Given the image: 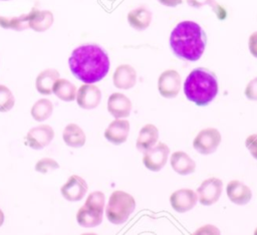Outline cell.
<instances>
[{
	"label": "cell",
	"mask_w": 257,
	"mask_h": 235,
	"mask_svg": "<svg viewBox=\"0 0 257 235\" xmlns=\"http://www.w3.org/2000/svg\"><path fill=\"white\" fill-rule=\"evenodd\" d=\"M72 74L84 83L100 81L109 70L106 51L97 44H83L76 47L68 59Z\"/></svg>",
	"instance_id": "obj_1"
},
{
	"label": "cell",
	"mask_w": 257,
	"mask_h": 235,
	"mask_svg": "<svg viewBox=\"0 0 257 235\" xmlns=\"http://www.w3.org/2000/svg\"><path fill=\"white\" fill-rule=\"evenodd\" d=\"M206 45V33L194 21H182L171 32L170 46L174 54L179 58L197 61L203 55Z\"/></svg>",
	"instance_id": "obj_2"
},
{
	"label": "cell",
	"mask_w": 257,
	"mask_h": 235,
	"mask_svg": "<svg viewBox=\"0 0 257 235\" xmlns=\"http://www.w3.org/2000/svg\"><path fill=\"white\" fill-rule=\"evenodd\" d=\"M184 92L196 105H208L218 93L216 74L203 67L193 69L184 82Z\"/></svg>",
	"instance_id": "obj_3"
},
{
	"label": "cell",
	"mask_w": 257,
	"mask_h": 235,
	"mask_svg": "<svg viewBox=\"0 0 257 235\" xmlns=\"http://www.w3.org/2000/svg\"><path fill=\"white\" fill-rule=\"evenodd\" d=\"M135 208L136 201L132 195L123 191H114L109 197L105 214L110 223L119 225L128 219Z\"/></svg>",
	"instance_id": "obj_4"
},
{
	"label": "cell",
	"mask_w": 257,
	"mask_h": 235,
	"mask_svg": "<svg viewBox=\"0 0 257 235\" xmlns=\"http://www.w3.org/2000/svg\"><path fill=\"white\" fill-rule=\"evenodd\" d=\"M221 134L217 129L207 128L202 130L194 139V149L202 155H210L216 152L221 143Z\"/></svg>",
	"instance_id": "obj_5"
},
{
	"label": "cell",
	"mask_w": 257,
	"mask_h": 235,
	"mask_svg": "<svg viewBox=\"0 0 257 235\" xmlns=\"http://www.w3.org/2000/svg\"><path fill=\"white\" fill-rule=\"evenodd\" d=\"M223 182L218 178H209L202 182L197 189L199 201L202 205L210 206L215 204L221 197Z\"/></svg>",
	"instance_id": "obj_6"
},
{
	"label": "cell",
	"mask_w": 257,
	"mask_h": 235,
	"mask_svg": "<svg viewBox=\"0 0 257 235\" xmlns=\"http://www.w3.org/2000/svg\"><path fill=\"white\" fill-rule=\"evenodd\" d=\"M169 154V147L164 143H159L156 147L145 152L143 163L147 169L153 172H158L167 164Z\"/></svg>",
	"instance_id": "obj_7"
},
{
	"label": "cell",
	"mask_w": 257,
	"mask_h": 235,
	"mask_svg": "<svg viewBox=\"0 0 257 235\" xmlns=\"http://www.w3.org/2000/svg\"><path fill=\"white\" fill-rule=\"evenodd\" d=\"M181 88V76L178 71L168 69L164 71L158 80V89L162 96L167 98L176 97Z\"/></svg>",
	"instance_id": "obj_8"
},
{
	"label": "cell",
	"mask_w": 257,
	"mask_h": 235,
	"mask_svg": "<svg viewBox=\"0 0 257 235\" xmlns=\"http://www.w3.org/2000/svg\"><path fill=\"white\" fill-rule=\"evenodd\" d=\"M54 132L48 125H40L28 131L25 142L26 145L34 150H40L48 146L53 140Z\"/></svg>",
	"instance_id": "obj_9"
},
{
	"label": "cell",
	"mask_w": 257,
	"mask_h": 235,
	"mask_svg": "<svg viewBox=\"0 0 257 235\" xmlns=\"http://www.w3.org/2000/svg\"><path fill=\"white\" fill-rule=\"evenodd\" d=\"M87 189L88 186L84 179H82L80 176L72 175L61 187L60 192L63 198L67 201L77 202L83 199L87 192Z\"/></svg>",
	"instance_id": "obj_10"
},
{
	"label": "cell",
	"mask_w": 257,
	"mask_h": 235,
	"mask_svg": "<svg viewBox=\"0 0 257 235\" xmlns=\"http://www.w3.org/2000/svg\"><path fill=\"white\" fill-rule=\"evenodd\" d=\"M101 100V91L92 83L82 84L76 93L77 104L84 109L95 108Z\"/></svg>",
	"instance_id": "obj_11"
},
{
	"label": "cell",
	"mask_w": 257,
	"mask_h": 235,
	"mask_svg": "<svg viewBox=\"0 0 257 235\" xmlns=\"http://www.w3.org/2000/svg\"><path fill=\"white\" fill-rule=\"evenodd\" d=\"M197 194L191 189H180L170 197L173 209L179 213H185L193 209L197 203Z\"/></svg>",
	"instance_id": "obj_12"
},
{
	"label": "cell",
	"mask_w": 257,
	"mask_h": 235,
	"mask_svg": "<svg viewBox=\"0 0 257 235\" xmlns=\"http://www.w3.org/2000/svg\"><path fill=\"white\" fill-rule=\"evenodd\" d=\"M133 104L131 99L120 92H113L107 99V110L115 119L130 115Z\"/></svg>",
	"instance_id": "obj_13"
},
{
	"label": "cell",
	"mask_w": 257,
	"mask_h": 235,
	"mask_svg": "<svg viewBox=\"0 0 257 235\" xmlns=\"http://www.w3.org/2000/svg\"><path fill=\"white\" fill-rule=\"evenodd\" d=\"M130 123L126 120H115L111 122L104 131V138L113 145H120L127 139Z\"/></svg>",
	"instance_id": "obj_14"
},
{
	"label": "cell",
	"mask_w": 257,
	"mask_h": 235,
	"mask_svg": "<svg viewBox=\"0 0 257 235\" xmlns=\"http://www.w3.org/2000/svg\"><path fill=\"white\" fill-rule=\"evenodd\" d=\"M113 84L120 89H130L137 82V71L130 64H121L116 67L112 76Z\"/></svg>",
	"instance_id": "obj_15"
},
{
	"label": "cell",
	"mask_w": 257,
	"mask_h": 235,
	"mask_svg": "<svg viewBox=\"0 0 257 235\" xmlns=\"http://www.w3.org/2000/svg\"><path fill=\"white\" fill-rule=\"evenodd\" d=\"M226 192L229 200L237 205H245L252 198L250 188L237 180H233L228 183Z\"/></svg>",
	"instance_id": "obj_16"
},
{
	"label": "cell",
	"mask_w": 257,
	"mask_h": 235,
	"mask_svg": "<svg viewBox=\"0 0 257 235\" xmlns=\"http://www.w3.org/2000/svg\"><path fill=\"white\" fill-rule=\"evenodd\" d=\"M29 19V28L36 32H44L49 29L53 23V14L49 10H38L33 8Z\"/></svg>",
	"instance_id": "obj_17"
},
{
	"label": "cell",
	"mask_w": 257,
	"mask_h": 235,
	"mask_svg": "<svg viewBox=\"0 0 257 235\" xmlns=\"http://www.w3.org/2000/svg\"><path fill=\"white\" fill-rule=\"evenodd\" d=\"M159 139V131L156 126L152 124H148L144 126L137 139V149L140 152H146L153 148Z\"/></svg>",
	"instance_id": "obj_18"
},
{
	"label": "cell",
	"mask_w": 257,
	"mask_h": 235,
	"mask_svg": "<svg viewBox=\"0 0 257 235\" xmlns=\"http://www.w3.org/2000/svg\"><path fill=\"white\" fill-rule=\"evenodd\" d=\"M127 22L134 29L143 31L147 29L152 22V12L144 6L133 9L127 13Z\"/></svg>",
	"instance_id": "obj_19"
},
{
	"label": "cell",
	"mask_w": 257,
	"mask_h": 235,
	"mask_svg": "<svg viewBox=\"0 0 257 235\" xmlns=\"http://www.w3.org/2000/svg\"><path fill=\"white\" fill-rule=\"evenodd\" d=\"M171 166L173 170L180 175H189L195 172L196 163L185 152H175L171 157Z\"/></svg>",
	"instance_id": "obj_20"
},
{
	"label": "cell",
	"mask_w": 257,
	"mask_h": 235,
	"mask_svg": "<svg viewBox=\"0 0 257 235\" xmlns=\"http://www.w3.org/2000/svg\"><path fill=\"white\" fill-rule=\"evenodd\" d=\"M59 78V72L56 69L48 68L41 71L35 80L37 91L44 95H49L52 92L53 83Z\"/></svg>",
	"instance_id": "obj_21"
},
{
	"label": "cell",
	"mask_w": 257,
	"mask_h": 235,
	"mask_svg": "<svg viewBox=\"0 0 257 235\" xmlns=\"http://www.w3.org/2000/svg\"><path fill=\"white\" fill-rule=\"evenodd\" d=\"M64 143L71 148H80L85 144V134L76 124H69L64 128L62 133Z\"/></svg>",
	"instance_id": "obj_22"
},
{
	"label": "cell",
	"mask_w": 257,
	"mask_h": 235,
	"mask_svg": "<svg viewBox=\"0 0 257 235\" xmlns=\"http://www.w3.org/2000/svg\"><path fill=\"white\" fill-rule=\"evenodd\" d=\"M102 214L83 205L76 214L77 223L85 228H91L99 225L102 221Z\"/></svg>",
	"instance_id": "obj_23"
},
{
	"label": "cell",
	"mask_w": 257,
	"mask_h": 235,
	"mask_svg": "<svg viewBox=\"0 0 257 235\" xmlns=\"http://www.w3.org/2000/svg\"><path fill=\"white\" fill-rule=\"evenodd\" d=\"M52 92L61 100L72 101L76 98V87L67 79L58 78L52 86Z\"/></svg>",
	"instance_id": "obj_24"
},
{
	"label": "cell",
	"mask_w": 257,
	"mask_h": 235,
	"mask_svg": "<svg viewBox=\"0 0 257 235\" xmlns=\"http://www.w3.org/2000/svg\"><path fill=\"white\" fill-rule=\"evenodd\" d=\"M31 12L21 14L20 16H0V26L4 29H13L15 31H23L29 28V19Z\"/></svg>",
	"instance_id": "obj_25"
},
{
	"label": "cell",
	"mask_w": 257,
	"mask_h": 235,
	"mask_svg": "<svg viewBox=\"0 0 257 235\" xmlns=\"http://www.w3.org/2000/svg\"><path fill=\"white\" fill-rule=\"evenodd\" d=\"M53 111L52 102L47 98L38 99L31 107V115L36 122L47 120Z\"/></svg>",
	"instance_id": "obj_26"
},
{
	"label": "cell",
	"mask_w": 257,
	"mask_h": 235,
	"mask_svg": "<svg viewBox=\"0 0 257 235\" xmlns=\"http://www.w3.org/2000/svg\"><path fill=\"white\" fill-rule=\"evenodd\" d=\"M15 103V98L11 90L3 85L0 84V111L6 112L10 110Z\"/></svg>",
	"instance_id": "obj_27"
},
{
	"label": "cell",
	"mask_w": 257,
	"mask_h": 235,
	"mask_svg": "<svg viewBox=\"0 0 257 235\" xmlns=\"http://www.w3.org/2000/svg\"><path fill=\"white\" fill-rule=\"evenodd\" d=\"M88 208H91L97 212L103 213L104 209V194L100 191H94L90 193L84 203Z\"/></svg>",
	"instance_id": "obj_28"
},
{
	"label": "cell",
	"mask_w": 257,
	"mask_h": 235,
	"mask_svg": "<svg viewBox=\"0 0 257 235\" xmlns=\"http://www.w3.org/2000/svg\"><path fill=\"white\" fill-rule=\"evenodd\" d=\"M58 168H59L58 163L51 158H43L40 161H38L35 165V171L41 174H46Z\"/></svg>",
	"instance_id": "obj_29"
},
{
	"label": "cell",
	"mask_w": 257,
	"mask_h": 235,
	"mask_svg": "<svg viewBox=\"0 0 257 235\" xmlns=\"http://www.w3.org/2000/svg\"><path fill=\"white\" fill-rule=\"evenodd\" d=\"M245 95L250 100H257V77L249 81L245 88Z\"/></svg>",
	"instance_id": "obj_30"
},
{
	"label": "cell",
	"mask_w": 257,
	"mask_h": 235,
	"mask_svg": "<svg viewBox=\"0 0 257 235\" xmlns=\"http://www.w3.org/2000/svg\"><path fill=\"white\" fill-rule=\"evenodd\" d=\"M245 146L254 159L257 160V134L251 135L246 139Z\"/></svg>",
	"instance_id": "obj_31"
},
{
	"label": "cell",
	"mask_w": 257,
	"mask_h": 235,
	"mask_svg": "<svg viewBox=\"0 0 257 235\" xmlns=\"http://www.w3.org/2000/svg\"><path fill=\"white\" fill-rule=\"evenodd\" d=\"M187 3L194 8H201L205 5H210L211 7L217 6L215 0H187Z\"/></svg>",
	"instance_id": "obj_32"
},
{
	"label": "cell",
	"mask_w": 257,
	"mask_h": 235,
	"mask_svg": "<svg viewBox=\"0 0 257 235\" xmlns=\"http://www.w3.org/2000/svg\"><path fill=\"white\" fill-rule=\"evenodd\" d=\"M248 46L250 53L257 58V31L253 32L248 40Z\"/></svg>",
	"instance_id": "obj_33"
},
{
	"label": "cell",
	"mask_w": 257,
	"mask_h": 235,
	"mask_svg": "<svg viewBox=\"0 0 257 235\" xmlns=\"http://www.w3.org/2000/svg\"><path fill=\"white\" fill-rule=\"evenodd\" d=\"M161 4L168 7H175L183 2V0H158Z\"/></svg>",
	"instance_id": "obj_34"
},
{
	"label": "cell",
	"mask_w": 257,
	"mask_h": 235,
	"mask_svg": "<svg viewBox=\"0 0 257 235\" xmlns=\"http://www.w3.org/2000/svg\"><path fill=\"white\" fill-rule=\"evenodd\" d=\"M3 222H4V213H3V211L0 209V227L2 226Z\"/></svg>",
	"instance_id": "obj_35"
},
{
	"label": "cell",
	"mask_w": 257,
	"mask_h": 235,
	"mask_svg": "<svg viewBox=\"0 0 257 235\" xmlns=\"http://www.w3.org/2000/svg\"><path fill=\"white\" fill-rule=\"evenodd\" d=\"M255 234H257V229H256V231H255Z\"/></svg>",
	"instance_id": "obj_36"
},
{
	"label": "cell",
	"mask_w": 257,
	"mask_h": 235,
	"mask_svg": "<svg viewBox=\"0 0 257 235\" xmlns=\"http://www.w3.org/2000/svg\"><path fill=\"white\" fill-rule=\"evenodd\" d=\"M1 1H8V0H1Z\"/></svg>",
	"instance_id": "obj_37"
}]
</instances>
